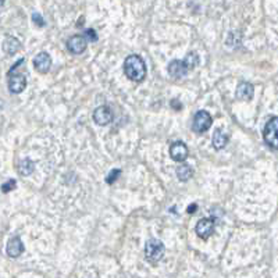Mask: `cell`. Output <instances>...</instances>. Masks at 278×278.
<instances>
[{"label":"cell","mask_w":278,"mask_h":278,"mask_svg":"<svg viewBox=\"0 0 278 278\" xmlns=\"http://www.w3.org/2000/svg\"><path fill=\"white\" fill-rule=\"evenodd\" d=\"M211 142H213V146H214L216 149H222V148H225V145L228 142V135H225L222 131L217 130V131L213 134Z\"/></svg>","instance_id":"15"},{"label":"cell","mask_w":278,"mask_h":278,"mask_svg":"<svg viewBox=\"0 0 278 278\" xmlns=\"http://www.w3.org/2000/svg\"><path fill=\"white\" fill-rule=\"evenodd\" d=\"M120 174H121V170H120V168H114V170H111L110 173L107 174V177H106V183L109 184V185L114 184L115 181H117V178L120 177Z\"/></svg>","instance_id":"19"},{"label":"cell","mask_w":278,"mask_h":278,"mask_svg":"<svg viewBox=\"0 0 278 278\" xmlns=\"http://www.w3.org/2000/svg\"><path fill=\"white\" fill-rule=\"evenodd\" d=\"M32 21H34V24L37 25V27H45V19H43V17L39 14V13H34L32 14Z\"/></svg>","instance_id":"22"},{"label":"cell","mask_w":278,"mask_h":278,"mask_svg":"<svg viewBox=\"0 0 278 278\" xmlns=\"http://www.w3.org/2000/svg\"><path fill=\"white\" fill-rule=\"evenodd\" d=\"M211 123H213L211 115L209 114L207 111L201 110V111H198V113L195 114V117H193L192 130H193V132H196V134H203V132H206V131L210 128Z\"/></svg>","instance_id":"4"},{"label":"cell","mask_w":278,"mask_h":278,"mask_svg":"<svg viewBox=\"0 0 278 278\" xmlns=\"http://www.w3.org/2000/svg\"><path fill=\"white\" fill-rule=\"evenodd\" d=\"M264 142L273 149H278V117H273L263 131Z\"/></svg>","instance_id":"3"},{"label":"cell","mask_w":278,"mask_h":278,"mask_svg":"<svg viewBox=\"0 0 278 278\" xmlns=\"http://www.w3.org/2000/svg\"><path fill=\"white\" fill-rule=\"evenodd\" d=\"M16 186H17V183H16L14 180H9L7 183H4L1 185V192H3V193H9V192H11L13 189H16Z\"/></svg>","instance_id":"20"},{"label":"cell","mask_w":278,"mask_h":278,"mask_svg":"<svg viewBox=\"0 0 278 278\" xmlns=\"http://www.w3.org/2000/svg\"><path fill=\"white\" fill-rule=\"evenodd\" d=\"M196 210H198V206H196V203H193V204H191V206L188 207V213H189V214H192L193 211H196Z\"/></svg>","instance_id":"24"},{"label":"cell","mask_w":278,"mask_h":278,"mask_svg":"<svg viewBox=\"0 0 278 278\" xmlns=\"http://www.w3.org/2000/svg\"><path fill=\"white\" fill-rule=\"evenodd\" d=\"M6 252L10 258H19V255L24 252V243L19 237H13L10 238L7 242V246H6Z\"/></svg>","instance_id":"12"},{"label":"cell","mask_w":278,"mask_h":278,"mask_svg":"<svg viewBox=\"0 0 278 278\" xmlns=\"http://www.w3.org/2000/svg\"><path fill=\"white\" fill-rule=\"evenodd\" d=\"M88 40L84 38V35H74L67 40V49L73 55H81L87 49Z\"/></svg>","instance_id":"7"},{"label":"cell","mask_w":278,"mask_h":278,"mask_svg":"<svg viewBox=\"0 0 278 278\" xmlns=\"http://www.w3.org/2000/svg\"><path fill=\"white\" fill-rule=\"evenodd\" d=\"M184 63H185V66L188 68V71H192L193 68L198 67V64H199V57H198V55L195 53V52H189L185 58L183 60Z\"/></svg>","instance_id":"18"},{"label":"cell","mask_w":278,"mask_h":278,"mask_svg":"<svg viewBox=\"0 0 278 278\" xmlns=\"http://www.w3.org/2000/svg\"><path fill=\"white\" fill-rule=\"evenodd\" d=\"M164 255V245L162 241L159 240H149L145 245V258L150 263H157L159 260L163 258Z\"/></svg>","instance_id":"2"},{"label":"cell","mask_w":278,"mask_h":278,"mask_svg":"<svg viewBox=\"0 0 278 278\" xmlns=\"http://www.w3.org/2000/svg\"><path fill=\"white\" fill-rule=\"evenodd\" d=\"M192 175H193V170H192L191 166L184 163L177 167V177H178L180 181H184V183H185V181L191 180Z\"/></svg>","instance_id":"16"},{"label":"cell","mask_w":278,"mask_h":278,"mask_svg":"<svg viewBox=\"0 0 278 278\" xmlns=\"http://www.w3.org/2000/svg\"><path fill=\"white\" fill-rule=\"evenodd\" d=\"M27 88V78L22 74H9V89L11 93H21Z\"/></svg>","instance_id":"9"},{"label":"cell","mask_w":278,"mask_h":278,"mask_svg":"<svg viewBox=\"0 0 278 278\" xmlns=\"http://www.w3.org/2000/svg\"><path fill=\"white\" fill-rule=\"evenodd\" d=\"M196 235L202 238V240H207L210 238L214 232V221L211 219H202V220L198 221L196 224Z\"/></svg>","instance_id":"6"},{"label":"cell","mask_w":278,"mask_h":278,"mask_svg":"<svg viewBox=\"0 0 278 278\" xmlns=\"http://www.w3.org/2000/svg\"><path fill=\"white\" fill-rule=\"evenodd\" d=\"M34 170H35V163H34L32 160H29V159H22V160H19V173L21 174V175L27 177L29 174L34 173Z\"/></svg>","instance_id":"17"},{"label":"cell","mask_w":278,"mask_h":278,"mask_svg":"<svg viewBox=\"0 0 278 278\" xmlns=\"http://www.w3.org/2000/svg\"><path fill=\"white\" fill-rule=\"evenodd\" d=\"M113 118H114L113 111L107 106H100V107H97L95 111H93V121L97 125L105 127V125L110 124L113 121Z\"/></svg>","instance_id":"5"},{"label":"cell","mask_w":278,"mask_h":278,"mask_svg":"<svg viewBox=\"0 0 278 278\" xmlns=\"http://www.w3.org/2000/svg\"><path fill=\"white\" fill-rule=\"evenodd\" d=\"M167 70H168L170 77L174 78V79H180V78H183L184 75H186V73H188V68L185 66V63L181 61V60H173V61H170Z\"/></svg>","instance_id":"11"},{"label":"cell","mask_w":278,"mask_h":278,"mask_svg":"<svg viewBox=\"0 0 278 278\" xmlns=\"http://www.w3.org/2000/svg\"><path fill=\"white\" fill-rule=\"evenodd\" d=\"M19 49H21V43H19V40L17 38L7 37V38L4 39V42H3V50H4V53L13 56V55H16V53L19 52Z\"/></svg>","instance_id":"14"},{"label":"cell","mask_w":278,"mask_h":278,"mask_svg":"<svg viewBox=\"0 0 278 278\" xmlns=\"http://www.w3.org/2000/svg\"><path fill=\"white\" fill-rule=\"evenodd\" d=\"M124 71L125 75L131 81H135V82L144 81L146 77V64L144 58L138 55H130L124 61Z\"/></svg>","instance_id":"1"},{"label":"cell","mask_w":278,"mask_h":278,"mask_svg":"<svg viewBox=\"0 0 278 278\" xmlns=\"http://www.w3.org/2000/svg\"><path fill=\"white\" fill-rule=\"evenodd\" d=\"M253 92H255V88L249 82H241L238 88H237V97L240 100L243 102H249L253 97Z\"/></svg>","instance_id":"13"},{"label":"cell","mask_w":278,"mask_h":278,"mask_svg":"<svg viewBox=\"0 0 278 278\" xmlns=\"http://www.w3.org/2000/svg\"><path fill=\"white\" fill-rule=\"evenodd\" d=\"M84 38L87 39V40H91V42H96L97 40V35H96V32L93 29L88 28L84 32Z\"/></svg>","instance_id":"21"},{"label":"cell","mask_w":278,"mask_h":278,"mask_svg":"<svg viewBox=\"0 0 278 278\" xmlns=\"http://www.w3.org/2000/svg\"><path fill=\"white\" fill-rule=\"evenodd\" d=\"M171 107L175 109V110H181V109H183V105L180 103V100L175 99V100H171Z\"/></svg>","instance_id":"23"},{"label":"cell","mask_w":278,"mask_h":278,"mask_svg":"<svg viewBox=\"0 0 278 278\" xmlns=\"http://www.w3.org/2000/svg\"><path fill=\"white\" fill-rule=\"evenodd\" d=\"M170 156L174 162H185L189 156V150L184 142H174L170 148Z\"/></svg>","instance_id":"8"},{"label":"cell","mask_w":278,"mask_h":278,"mask_svg":"<svg viewBox=\"0 0 278 278\" xmlns=\"http://www.w3.org/2000/svg\"><path fill=\"white\" fill-rule=\"evenodd\" d=\"M52 66V58L46 52H40L37 55V57L34 58V67L37 68V71L40 74H46Z\"/></svg>","instance_id":"10"},{"label":"cell","mask_w":278,"mask_h":278,"mask_svg":"<svg viewBox=\"0 0 278 278\" xmlns=\"http://www.w3.org/2000/svg\"><path fill=\"white\" fill-rule=\"evenodd\" d=\"M3 4H4V0H0V7H1Z\"/></svg>","instance_id":"25"}]
</instances>
